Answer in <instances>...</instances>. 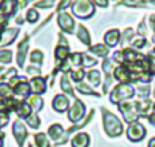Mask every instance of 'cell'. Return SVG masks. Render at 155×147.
Here are the masks:
<instances>
[{"label":"cell","mask_w":155,"mask_h":147,"mask_svg":"<svg viewBox=\"0 0 155 147\" xmlns=\"http://www.w3.org/2000/svg\"><path fill=\"white\" fill-rule=\"evenodd\" d=\"M101 110H102V121H104L105 132H106L110 138L120 136L124 131L123 123H121L113 113H110L109 110L105 109V108H102Z\"/></svg>","instance_id":"cell-1"},{"label":"cell","mask_w":155,"mask_h":147,"mask_svg":"<svg viewBox=\"0 0 155 147\" xmlns=\"http://www.w3.org/2000/svg\"><path fill=\"white\" fill-rule=\"evenodd\" d=\"M135 95V87L128 83H120L116 86L110 93V102L112 104H121L124 101H129Z\"/></svg>","instance_id":"cell-2"},{"label":"cell","mask_w":155,"mask_h":147,"mask_svg":"<svg viewBox=\"0 0 155 147\" xmlns=\"http://www.w3.org/2000/svg\"><path fill=\"white\" fill-rule=\"evenodd\" d=\"M118 110L121 112L124 117V121L128 124L136 123L139 119V112H137L136 102L134 101H124L121 104H118Z\"/></svg>","instance_id":"cell-3"},{"label":"cell","mask_w":155,"mask_h":147,"mask_svg":"<svg viewBox=\"0 0 155 147\" xmlns=\"http://www.w3.org/2000/svg\"><path fill=\"white\" fill-rule=\"evenodd\" d=\"M72 14L80 19H88L94 14V4L90 0H76L72 4Z\"/></svg>","instance_id":"cell-4"},{"label":"cell","mask_w":155,"mask_h":147,"mask_svg":"<svg viewBox=\"0 0 155 147\" xmlns=\"http://www.w3.org/2000/svg\"><path fill=\"white\" fill-rule=\"evenodd\" d=\"M146 135H147V129L139 121L129 124L128 128H127V138L132 142H140L146 138Z\"/></svg>","instance_id":"cell-5"},{"label":"cell","mask_w":155,"mask_h":147,"mask_svg":"<svg viewBox=\"0 0 155 147\" xmlns=\"http://www.w3.org/2000/svg\"><path fill=\"white\" fill-rule=\"evenodd\" d=\"M84 113H86L84 104L79 98H75V102L68 109V120L74 124H78L82 119H84Z\"/></svg>","instance_id":"cell-6"},{"label":"cell","mask_w":155,"mask_h":147,"mask_svg":"<svg viewBox=\"0 0 155 147\" xmlns=\"http://www.w3.org/2000/svg\"><path fill=\"white\" fill-rule=\"evenodd\" d=\"M57 23L61 27L63 32L68 33V34H72L75 32V21H74V18L68 12H59Z\"/></svg>","instance_id":"cell-7"},{"label":"cell","mask_w":155,"mask_h":147,"mask_svg":"<svg viewBox=\"0 0 155 147\" xmlns=\"http://www.w3.org/2000/svg\"><path fill=\"white\" fill-rule=\"evenodd\" d=\"M12 134L15 136V140L18 143L19 147H23L25 139L27 138V129L25 127V124L21 120H15L12 124Z\"/></svg>","instance_id":"cell-8"},{"label":"cell","mask_w":155,"mask_h":147,"mask_svg":"<svg viewBox=\"0 0 155 147\" xmlns=\"http://www.w3.org/2000/svg\"><path fill=\"white\" fill-rule=\"evenodd\" d=\"M18 10L16 0H0V15L5 18H11Z\"/></svg>","instance_id":"cell-9"},{"label":"cell","mask_w":155,"mask_h":147,"mask_svg":"<svg viewBox=\"0 0 155 147\" xmlns=\"http://www.w3.org/2000/svg\"><path fill=\"white\" fill-rule=\"evenodd\" d=\"M19 99L14 97H7V98H0V113L3 115H10L11 112H15V109L19 105Z\"/></svg>","instance_id":"cell-10"},{"label":"cell","mask_w":155,"mask_h":147,"mask_svg":"<svg viewBox=\"0 0 155 147\" xmlns=\"http://www.w3.org/2000/svg\"><path fill=\"white\" fill-rule=\"evenodd\" d=\"M12 93L14 95L19 97L22 101L27 99L30 97V93H31V89H30V83L23 80V82H19L15 87H12Z\"/></svg>","instance_id":"cell-11"},{"label":"cell","mask_w":155,"mask_h":147,"mask_svg":"<svg viewBox=\"0 0 155 147\" xmlns=\"http://www.w3.org/2000/svg\"><path fill=\"white\" fill-rule=\"evenodd\" d=\"M52 106L56 112L64 113L65 110L70 109V99H68V97L63 95V94H57L52 101Z\"/></svg>","instance_id":"cell-12"},{"label":"cell","mask_w":155,"mask_h":147,"mask_svg":"<svg viewBox=\"0 0 155 147\" xmlns=\"http://www.w3.org/2000/svg\"><path fill=\"white\" fill-rule=\"evenodd\" d=\"M29 35H26V37L23 38V40L19 42L18 45V55H16V63H18L19 67H23L25 64V60H26V55H27V49H29Z\"/></svg>","instance_id":"cell-13"},{"label":"cell","mask_w":155,"mask_h":147,"mask_svg":"<svg viewBox=\"0 0 155 147\" xmlns=\"http://www.w3.org/2000/svg\"><path fill=\"white\" fill-rule=\"evenodd\" d=\"M30 89H31V93H34L35 95H40L44 94L46 91V79L41 76H35L30 80Z\"/></svg>","instance_id":"cell-14"},{"label":"cell","mask_w":155,"mask_h":147,"mask_svg":"<svg viewBox=\"0 0 155 147\" xmlns=\"http://www.w3.org/2000/svg\"><path fill=\"white\" fill-rule=\"evenodd\" d=\"M114 78L121 83H128L129 85V82H134L132 74L129 72V70L124 64H121L120 67H117L114 70Z\"/></svg>","instance_id":"cell-15"},{"label":"cell","mask_w":155,"mask_h":147,"mask_svg":"<svg viewBox=\"0 0 155 147\" xmlns=\"http://www.w3.org/2000/svg\"><path fill=\"white\" fill-rule=\"evenodd\" d=\"M88 145H90V136L86 132H79L71 139L72 147H88Z\"/></svg>","instance_id":"cell-16"},{"label":"cell","mask_w":155,"mask_h":147,"mask_svg":"<svg viewBox=\"0 0 155 147\" xmlns=\"http://www.w3.org/2000/svg\"><path fill=\"white\" fill-rule=\"evenodd\" d=\"M18 29H5L4 32H2V41H0V46L10 45L14 42V40L18 35Z\"/></svg>","instance_id":"cell-17"},{"label":"cell","mask_w":155,"mask_h":147,"mask_svg":"<svg viewBox=\"0 0 155 147\" xmlns=\"http://www.w3.org/2000/svg\"><path fill=\"white\" fill-rule=\"evenodd\" d=\"M70 49H68V46H64V45H57L56 49H54V59H56L57 64H60V63L65 62V60L70 57Z\"/></svg>","instance_id":"cell-18"},{"label":"cell","mask_w":155,"mask_h":147,"mask_svg":"<svg viewBox=\"0 0 155 147\" xmlns=\"http://www.w3.org/2000/svg\"><path fill=\"white\" fill-rule=\"evenodd\" d=\"M15 113L19 119H25V120H26V119L33 113V109L30 108V105L27 104V101H21L18 105V108L15 109Z\"/></svg>","instance_id":"cell-19"},{"label":"cell","mask_w":155,"mask_h":147,"mask_svg":"<svg viewBox=\"0 0 155 147\" xmlns=\"http://www.w3.org/2000/svg\"><path fill=\"white\" fill-rule=\"evenodd\" d=\"M118 40H120V32L116 29L109 30L104 35V41L106 44V46H116L118 44Z\"/></svg>","instance_id":"cell-20"},{"label":"cell","mask_w":155,"mask_h":147,"mask_svg":"<svg viewBox=\"0 0 155 147\" xmlns=\"http://www.w3.org/2000/svg\"><path fill=\"white\" fill-rule=\"evenodd\" d=\"M48 135L52 140H57V142H60L61 138H63V135H64V129H63V127L60 125V124H53V125L49 127Z\"/></svg>","instance_id":"cell-21"},{"label":"cell","mask_w":155,"mask_h":147,"mask_svg":"<svg viewBox=\"0 0 155 147\" xmlns=\"http://www.w3.org/2000/svg\"><path fill=\"white\" fill-rule=\"evenodd\" d=\"M27 104H29L30 108L33 109V113H38L44 108L42 98H41L40 95H35V94H33V95H30L29 98H27Z\"/></svg>","instance_id":"cell-22"},{"label":"cell","mask_w":155,"mask_h":147,"mask_svg":"<svg viewBox=\"0 0 155 147\" xmlns=\"http://www.w3.org/2000/svg\"><path fill=\"white\" fill-rule=\"evenodd\" d=\"M136 106H137V112H139V116H146L147 117L148 113L151 110V101L148 98L140 99V101H136Z\"/></svg>","instance_id":"cell-23"},{"label":"cell","mask_w":155,"mask_h":147,"mask_svg":"<svg viewBox=\"0 0 155 147\" xmlns=\"http://www.w3.org/2000/svg\"><path fill=\"white\" fill-rule=\"evenodd\" d=\"M60 87H61V90L64 91V93L70 94L71 97H74V98H75V93H74V89H72V86H71L67 74H63L61 80H60Z\"/></svg>","instance_id":"cell-24"},{"label":"cell","mask_w":155,"mask_h":147,"mask_svg":"<svg viewBox=\"0 0 155 147\" xmlns=\"http://www.w3.org/2000/svg\"><path fill=\"white\" fill-rule=\"evenodd\" d=\"M78 38L80 40V42H83L84 45H90L91 44V38H90V34H88L87 29H86L83 25H79L78 27V33H76Z\"/></svg>","instance_id":"cell-25"},{"label":"cell","mask_w":155,"mask_h":147,"mask_svg":"<svg viewBox=\"0 0 155 147\" xmlns=\"http://www.w3.org/2000/svg\"><path fill=\"white\" fill-rule=\"evenodd\" d=\"M90 52L97 56H101V57H106L107 53H109V48L104 44H97V45L90 46Z\"/></svg>","instance_id":"cell-26"},{"label":"cell","mask_w":155,"mask_h":147,"mask_svg":"<svg viewBox=\"0 0 155 147\" xmlns=\"http://www.w3.org/2000/svg\"><path fill=\"white\" fill-rule=\"evenodd\" d=\"M86 75H87V79H88V82L91 83L93 87L99 86V83H101V74H99V71L91 70V71H88Z\"/></svg>","instance_id":"cell-27"},{"label":"cell","mask_w":155,"mask_h":147,"mask_svg":"<svg viewBox=\"0 0 155 147\" xmlns=\"http://www.w3.org/2000/svg\"><path fill=\"white\" fill-rule=\"evenodd\" d=\"M34 142L37 147H51V143H49L48 138L44 132H38V134L34 135Z\"/></svg>","instance_id":"cell-28"},{"label":"cell","mask_w":155,"mask_h":147,"mask_svg":"<svg viewBox=\"0 0 155 147\" xmlns=\"http://www.w3.org/2000/svg\"><path fill=\"white\" fill-rule=\"evenodd\" d=\"M42 59H44V55H42V52L38 51V49H35V51H33L31 53H30V62L33 63L31 65L40 67V65L42 64Z\"/></svg>","instance_id":"cell-29"},{"label":"cell","mask_w":155,"mask_h":147,"mask_svg":"<svg viewBox=\"0 0 155 147\" xmlns=\"http://www.w3.org/2000/svg\"><path fill=\"white\" fill-rule=\"evenodd\" d=\"M78 91H80L82 94H86V95H94V97H99V94L97 93V91H94L93 89H91V86L86 85V83H82L80 82L79 85L76 86Z\"/></svg>","instance_id":"cell-30"},{"label":"cell","mask_w":155,"mask_h":147,"mask_svg":"<svg viewBox=\"0 0 155 147\" xmlns=\"http://www.w3.org/2000/svg\"><path fill=\"white\" fill-rule=\"evenodd\" d=\"M12 60V52L10 49H2L0 51V64H10Z\"/></svg>","instance_id":"cell-31"},{"label":"cell","mask_w":155,"mask_h":147,"mask_svg":"<svg viewBox=\"0 0 155 147\" xmlns=\"http://www.w3.org/2000/svg\"><path fill=\"white\" fill-rule=\"evenodd\" d=\"M26 123H27V125L31 127L33 129H37L38 127H40V124H41V120H40V117L37 116V113H31V115L26 119Z\"/></svg>","instance_id":"cell-32"},{"label":"cell","mask_w":155,"mask_h":147,"mask_svg":"<svg viewBox=\"0 0 155 147\" xmlns=\"http://www.w3.org/2000/svg\"><path fill=\"white\" fill-rule=\"evenodd\" d=\"M86 76V72L83 68H76V70L71 71V79L76 83H80L83 80V78Z\"/></svg>","instance_id":"cell-33"},{"label":"cell","mask_w":155,"mask_h":147,"mask_svg":"<svg viewBox=\"0 0 155 147\" xmlns=\"http://www.w3.org/2000/svg\"><path fill=\"white\" fill-rule=\"evenodd\" d=\"M12 89L10 87L8 83H0V98H7L12 97Z\"/></svg>","instance_id":"cell-34"},{"label":"cell","mask_w":155,"mask_h":147,"mask_svg":"<svg viewBox=\"0 0 155 147\" xmlns=\"http://www.w3.org/2000/svg\"><path fill=\"white\" fill-rule=\"evenodd\" d=\"M146 44H147V40H146L144 35H140L139 34V35H136V37L132 38V45H134L135 48H137V49L146 46Z\"/></svg>","instance_id":"cell-35"},{"label":"cell","mask_w":155,"mask_h":147,"mask_svg":"<svg viewBox=\"0 0 155 147\" xmlns=\"http://www.w3.org/2000/svg\"><path fill=\"white\" fill-rule=\"evenodd\" d=\"M38 18H40V15H38L37 10H34V8H30V10L27 11V14H26V21L29 22V23H35V22L38 21Z\"/></svg>","instance_id":"cell-36"},{"label":"cell","mask_w":155,"mask_h":147,"mask_svg":"<svg viewBox=\"0 0 155 147\" xmlns=\"http://www.w3.org/2000/svg\"><path fill=\"white\" fill-rule=\"evenodd\" d=\"M56 3V0H40L34 3V7L37 8H52Z\"/></svg>","instance_id":"cell-37"},{"label":"cell","mask_w":155,"mask_h":147,"mask_svg":"<svg viewBox=\"0 0 155 147\" xmlns=\"http://www.w3.org/2000/svg\"><path fill=\"white\" fill-rule=\"evenodd\" d=\"M97 64V60L90 57L88 55L83 53V67H93V65Z\"/></svg>","instance_id":"cell-38"},{"label":"cell","mask_w":155,"mask_h":147,"mask_svg":"<svg viewBox=\"0 0 155 147\" xmlns=\"http://www.w3.org/2000/svg\"><path fill=\"white\" fill-rule=\"evenodd\" d=\"M121 4L128 5V7H139V5L144 4L143 0H121Z\"/></svg>","instance_id":"cell-39"},{"label":"cell","mask_w":155,"mask_h":147,"mask_svg":"<svg viewBox=\"0 0 155 147\" xmlns=\"http://www.w3.org/2000/svg\"><path fill=\"white\" fill-rule=\"evenodd\" d=\"M72 2H74V0H61V2H60V4L57 5V10L56 11H57V12H63V10H65V8H67Z\"/></svg>","instance_id":"cell-40"},{"label":"cell","mask_w":155,"mask_h":147,"mask_svg":"<svg viewBox=\"0 0 155 147\" xmlns=\"http://www.w3.org/2000/svg\"><path fill=\"white\" fill-rule=\"evenodd\" d=\"M148 70H150V75H155V57L148 56Z\"/></svg>","instance_id":"cell-41"},{"label":"cell","mask_w":155,"mask_h":147,"mask_svg":"<svg viewBox=\"0 0 155 147\" xmlns=\"http://www.w3.org/2000/svg\"><path fill=\"white\" fill-rule=\"evenodd\" d=\"M132 35H134V32H132V29H127L125 32H124V34H123V42H121V44L124 45L125 42H128V40L132 37Z\"/></svg>","instance_id":"cell-42"},{"label":"cell","mask_w":155,"mask_h":147,"mask_svg":"<svg viewBox=\"0 0 155 147\" xmlns=\"http://www.w3.org/2000/svg\"><path fill=\"white\" fill-rule=\"evenodd\" d=\"M27 74L29 75H34V78L35 76H38V75H41V71H40V68H35L34 65H30L29 68H27Z\"/></svg>","instance_id":"cell-43"},{"label":"cell","mask_w":155,"mask_h":147,"mask_svg":"<svg viewBox=\"0 0 155 147\" xmlns=\"http://www.w3.org/2000/svg\"><path fill=\"white\" fill-rule=\"evenodd\" d=\"M7 25H8V18L0 15V32H4L7 29Z\"/></svg>","instance_id":"cell-44"},{"label":"cell","mask_w":155,"mask_h":147,"mask_svg":"<svg viewBox=\"0 0 155 147\" xmlns=\"http://www.w3.org/2000/svg\"><path fill=\"white\" fill-rule=\"evenodd\" d=\"M8 119H10V115H3V113H0V128H3V127L8 123Z\"/></svg>","instance_id":"cell-45"},{"label":"cell","mask_w":155,"mask_h":147,"mask_svg":"<svg viewBox=\"0 0 155 147\" xmlns=\"http://www.w3.org/2000/svg\"><path fill=\"white\" fill-rule=\"evenodd\" d=\"M148 121H150L151 125L155 127V105L153 106V113H151L150 116H148Z\"/></svg>","instance_id":"cell-46"},{"label":"cell","mask_w":155,"mask_h":147,"mask_svg":"<svg viewBox=\"0 0 155 147\" xmlns=\"http://www.w3.org/2000/svg\"><path fill=\"white\" fill-rule=\"evenodd\" d=\"M93 2L99 7H107V0H93Z\"/></svg>","instance_id":"cell-47"},{"label":"cell","mask_w":155,"mask_h":147,"mask_svg":"<svg viewBox=\"0 0 155 147\" xmlns=\"http://www.w3.org/2000/svg\"><path fill=\"white\" fill-rule=\"evenodd\" d=\"M147 147H155V138H153V139H151L150 142H148Z\"/></svg>","instance_id":"cell-48"},{"label":"cell","mask_w":155,"mask_h":147,"mask_svg":"<svg viewBox=\"0 0 155 147\" xmlns=\"http://www.w3.org/2000/svg\"><path fill=\"white\" fill-rule=\"evenodd\" d=\"M3 138H4V134L0 132V147H3Z\"/></svg>","instance_id":"cell-49"},{"label":"cell","mask_w":155,"mask_h":147,"mask_svg":"<svg viewBox=\"0 0 155 147\" xmlns=\"http://www.w3.org/2000/svg\"><path fill=\"white\" fill-rule=\"evenodd\" d=\"M16 23H19V25L23 23V19H22V16H18V18H16Z\"/></svg>","instance_id":"cell-50"},{"label":"cell","mask_w":155,"mask_h":147,"mask_svg":"<svg viewBox=\"0 0 155 147\" xmlns=\"http://www.w3.org/2000/svg\"><path fill=\"white\" fill-rule=\"evenodd\" d=\"M0 41H2V32H0Z\"/></svg>","instance_id":"cell-51"},{"label":"cell","mask_w":155,"mask_h":147,"mask_svg":"<svg viewBox=\"0 0 155 147\" xmlns=\"http://www.w3.org/2000/svg\"><path fill=\"white\" fill-rule=\"evenodd\" d=\"M2 71H3V67H0V72H2Z\"/></svg>","instance_id":"cell-52"},{"label":"cell","mask_w":155,"mask_h":147,"mask_svg":"<svg viewBox=\"0 0 155 147\" xmlns=\"http://www.w3.org/2000/svg\"><path fill=\"white\" fill-rule=\"evenodd\" d=\"M154 97H155V90H154Z\"/></svg>","instance_id":"cell-53"},{"label":"cell","mask_w":155,"mask_h":147,"mask_svg":"<svg viewBox=\"0 0 155 147\" xmlns=\"http://www.w3.org/2000/svg\"><path fill=\"white\" fill-rule=\"evenodd\" d=\"M154 55H155V49H154Z\"/></svg>","instance_id":"cell-54"}]
</instances>
